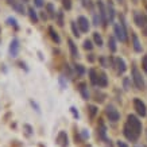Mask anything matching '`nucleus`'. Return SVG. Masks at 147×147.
Here are the masks:
<instances>
[{"instance_id": "f257e3e1", "label": "nucleus", "mask_w": 147, "mask_h": 147, "mask_svg": "<svg viewBox=\"0 0 147 147\" xmlns=\"http://www.w3.org/2000/svg\"><path fill=\"white\" fill-rule=\"evenodd\" d=\"M124 127H127L128 130H131L138 138L140 136V134H142V123H140V120L135 115H130L127 117V123Z\"/></svg>"}, {"instance_id": "f03ea898", "label": "nucleus", "mask_w": 147, "mask_h": 147, "mask_svg": "<svg viewBox=\"0 0 147 147\" xmlns=\"http://www.w3.org/2000/svg\"><path fill=\"white\" fill-rule=\"evenodd\" d=\"M115 35L120 42H127V31L122 23H116L115 24Z\"/></svg>"}, {"instance_id": "7ed1b4c3", "label": "nucleus", "mask_w": 147, "mask_h": 147, "mask_svg": "<svg viewBox=\"0 0 147 147\" xmlns=\"http://www.w3.org/2000/svg\"><path fill=\"white\" fill-rule=\"evenodd\" d=\"M132 78H134V82L136 85L138 89H143L144 88V81H143V77L140 74V72L138 70V68H132Z\"/></svg>"}, {"instance_id": "20e7f679", "label": "nucleus", "mask_w": 147, "mask_h": 147, "mask_svg": "<svg viewBox=\"0 0 147 147\" xmlns=\"http://www.w3.org/2000/svg\"><path fill=\"white\" fill-rule=\"evenodd\" d=\"M105 115L111 122H117L120 119V113L117 112V109H115L113 107H107L105 109Z\"/></svg>"}, {"instance_id": "39448f33", "label": "nucleus", "mask_w": 147, "mask_h": 147, "mask_svg": "<svg viewBox=\"0 0 147 147\" xmlns=\"http://www.w3.org/2000/svg\"><path fill=\"white\" fill-rule=\"evenodd\" d=\"M134 108L140 116H146V105L140 99H134Z\"/></svg>"}, {"instance_id": "423d86ee", "label": "nucleus", "mask_w": 147, "mask_h": 147, "mask_svg": "<svg viewBox=\"0 0 147 147\" xmlns=\"http://www.w3.org/2000/svg\"><path fill=\"white\" fill-rule=\"evenodd\" d=\"M134 19H135V23L142 28L143 26H144V23H146V21H147V16L144 15V14H142V12H135Z\"/></svg>"}, {"instance_id": "0eeeda50", "label": "nucleus", "mask_w": 147, "mask_h": 147, "mask_svg": "<svg viewBox=\"0 0 147 147\" xmlns=\"http://www.w3.org/2000/svg\"><path fill=\"white\" fill-rule=\"evenodd\" d=\"M8 4L18 12V14H24V7L21 1H16V0H8Z\"/></svg>"}, {"instance_id": "6e6552de", "label": "nucleus", "mask_w": 147, "mask_h": 147, "mask_svg": "<svg viewBox=\"0 0 147 147\" xmlns=\"http://www.w3.org/2000/svg\"><path fill=\"white\" fill-rule=\"evenodd\" d=\"M78 26H80L82 32H86V31L89 30V22H88V19H86L85 16H80L78 18Z\"/></svg>"}, {"instance_id": "1a4fd4ad", "label": "nucleus", "mask_w": 147, "mask_h": 147, "mask_svg": "<svg viewBox=\"0 0 147 147\" xmlns=\"http://www.w3.org/2000/svg\"><path fill=\"white\" fill-rule=\"evenodd\" d=\"M57 143L61 147H68V136H66V132L61 131L58 134V138H57Z\"/></svg>"}, {"instance_id": "9d476101", "label": "nucleus", "mask_w": 147, "mask_h": 147, "mask_svg": "<svg viewBox=\"0 0 147 147\" xmlns=\"http://www.w3.org/2000/svg\"><path fill=\"white\" fill-rule=\"evenodd\" d=\"M10 53H11V56H12V57L18 56V53H19V42H18V39H14V41L11 42Z\"/></svg>"}, {"instance_id": "9b49d317", "label": "nucleus", "mask_w": 147, "mask_h": 147, "mask_svg": "<svg viewBox=\"0 0 147 147\" xmlns=\"http://www.w3.org/2000/svg\"><path fill=\"white\" fill-rule=\"evenodd\" d=\"M107 84H108V80H107L105 73H99V74H97V82H96V85H99V86H107Z\"/></svg>"}, {"instance_id": "f8f14e48", "label": "nucleus", "mask_w": 147, "mask_h": 147, "mask_svg": "<svg viewBox=\"0 0 147 147\" xmlns=\"http://www.w3.org/2000/svg\"><path fill=\"white\" fill-rule=\"evenodd\" d=\"M132 46H134V50L135 51H142V45H140V42H139V39H138L136 34H134L132 32Z\"/></svg>"}, {"instance_id": "ddd939ff", "label": "nucleus", "mask_w": 147, "mask_h": 147, "mask_svg": "<svg viewBox=\"0 0 147 147\" xmlns=\"http://www.w3.org/2000/svg\"><path fill=\"white\" fill-rule=\"evenodd\" d=\"M115 62H116V66H117V72L119 73H124L126 72V64H124V61H123L122 58H116Z\"/></svg>"}, {"instance_id": "4468645a", "label": "nucleus", "mask_w": 147, "mask_h": 147, "mask_svg": "<svg viewBox=\"0 0 147 147\" xmlns=\"http://www.w3.org/2000/svg\"><path fill=\"white\" fill-rule=\"evenodd\" d=\"M99 5V10H100V15H101V19H103V23L107 24V18H105V8H104V4H103L101 1H99L97 3Z\"/></svg>"}, {"instance_id": "2eb2a0df", "label": "nucleus", "mask_w": 147, "mask_h": 147, "mask_svg": "<svg viewBox=\"0 0 147 147\" xmlns=\"http://www.w3.org/2000/svg\"><path fill=\"white\" fill-rule=\"evenodd\" d=\"M68 43H69V49H70L72 56L77 57V56H78V51H77V47H76V45H74V42L72 41V39H69V41H68Z\"/></svg>"}, {"instance_id": "dca6fc26", "label": "nucleus", "mask_w": 147, "mask_h": 147, "mask_svg": "<svg viewBox=\"0 0 147 147\" xmlns=\"http://www.w3.org/2000/svg\"><path fill=\"white\" fill-rule=\"evenodd\" d=\"M49 32H50V36L53 38V41H56L57 43H60V41H61V39H60L58 34L54 31V28H53V27H49Z\"/></svg>"}, {"instance_id": "f3484780", "label": "nucleus", "mask_w": 147, "mask_h": 147, "mask_svg": "<svg viewBox=\"0 0 147 147\" xmlns=\"http://www.w3.org/2000/svg\"><path fill=\"white\" fill-rule=\"evenodd\" d=\"M28 15H30V19L34 22V23H36V22H38V16H36V12L34 11V8H32V7H30V8H28Z\"/></svg>"}, {"instance_id": "a211bd4d", "label": "nucleus", "mask_w": 147, "mask_h": 147, "mask_svg": "<svg viewBox=\"0 0 147 147\" xmlns=\"http://www.w3.org/2000/svg\"><path fill=\"white\" fill-rule=\"evenodd\" d=\"M99 136L101 139H105V126L100 123V128H99Z\"/></svg>"}, {"instance_id": "6ab92c4d", "label": "nucleus", "mask_w": 147, "mask_h": 147, "mask_svg": "<svg viewBox=\"0 0 147 147\" xmlns=\"http://www.w3.org/2000/svg\"><path fill=\"white\" fill-rule=\"evenodd\" d=\"M89 74H91V81H92V84H95V85H96V82H97L96 70H95V69H91V70H89Z\"/></svg>"}, {"instance_id": "aec40b11", "label": "nucleus", "mask_w": 147, "mask_h": 147, "mask_svg": "<svg viewBox=\"0 0 147 147\" xmlns=\"http://www.w3.org/2000/svg\"><path fill=\"white\" fill-rule=\"evenodd\" d=\"M93 39L96 42V45H99V46L103 45V39H101V36L99 35V32H95V34H93Z\"/></svg>"}, {"instance_id": "412c9836", "label": "nucleus", "mask_w": 147, "mask_h": 147, "mask_svg": "<svg viewBox=\"0 0 147 147\" xmlns=\"http://www.w3.org/2000/svg\"><path fill=\"white\" fill-rule=\"evenodd\" d=\"M46 8H47V11H49V15H50V18H54V16H56V14H54V7H53V4H47V5H46Z\"/></svg>"}, {"instance_id": "4be33fe9", "label": "nucleus", "mask_w": 147, "mask_h": 147, "mask_svg": "<svg viewBox=\"0 0 147 147\" xmlns=\"http://www.w3.org/2000/svg\"><path fill=\"white\" fill-rule=\"evenodd\" d=\"M108 46H109L111 51L116 50V45H115V39H113V38H109V41H108Z\"/></svg>"}, {"instance_id": "5701e85b", "label": "nucleus", "mask_w": 147, "mask_h": 147, "mask_svg": "<svg viewBox=\"0 0 147 147\" xmlns=\"http://www.w3.org/2000/svg\"><path fill=\"white\" fill-rule=\"evenodd\" d=\"M62 5H64V8H66V10H70L72 8V0H62Z\"/></svg>"}, {"instance_id": "b1692460", "label": "nucleus", "mask_w": 147, "mask_h": 147, "mask_svg": "<svg viewBox=\"0 0 147 147\" xmlns=\"http://www.w3.org/2000/svg\"><path fill=\"white\" fill-rule=\"evenodd\" d=\"M80 91H81L84 99H88V93H86V91H85V84H84V82H81V84H80Z\"/></svg>"}, {"instance_id": "393cba45", "label": "nucleus", "mask_w": 147, "mask_h": 147, "mask_svg": "<svg viewBox=\"0 0 147 147\" xmlns=\"http://www.w3.org/2000/svg\"><path fill=\"white\" fill-rule=\"evenodd\" d=\"M142 69L144 70V73L147 74V56L143 57V60H142Z\"/></svg>"}, {"instance_id": "a878e982", "label": "nucleus", "mask_w": 147, "mask_h": 147, "mask_svg": "<svg viewBox=\"0 0 147 147\" xmlns=\"http://www.w3.org/2000/svg\"><path fill=\"white\" fill-rule=\"evenodd\" d=\"M72 30H73V35H74V36H78V35H80V34H78V30H77L76 23H74V22H72Z\"/></svg>"}, {"instance_id": "bb28decb", "label": "nucleus", "mask_w": 147, "mask_h": 147, "mask_svg": "<svg viewBox=\"0 0 147 147\" xmlns=\"http://www.w3.org/2000/svg\"><path fill=\"white\" fill-rule=\"evenodd\" d=\"M92 47H93V46H92V42L91 41H85V42H84V49H85V50H92Z\"/></svg>"}, {"instance_id": "cd10ccee", "label": "nucleus", "mask_w": 147, "mask_h": 147, "mask_svg": "<svg viewBox=\"0 0 147 147\" xmlns=\"http://www.w3.org/2000/svg\"><path fill=\"white\" fill-rule=\"evenodd\" d=\"M108 11H109V12H108V14H109V21H113V8H112V7H108Z\"/></svg>"}, {"instance_id": "c85d7f7f", "label": "nucleus", "mask_w": 147, "mask_h": 147, "mask_svg": "<svg viewBox=\"0 0 147 147\" xmlns=\"http://www.w3.org/2000/svg\"><path fill=\"white\" fill-rule=\"evenodd\" d=\"M89 112H91V116H95V115H96V107L91 105L89 107Z\"/></svg>"}, {"instance_id": "c756f323", "label": "nucleus", "mask_w": 147, "mask_h": 147, "mask_svg": "<svg viewBox=\"0 0 147 147\" xmlns=\"http://www.w3.org/2000/svg\"><path fill=\"white\" fill-rule=\"evenodd\" d=\"M76 69H77V72H78L80 74H82V73H84V68H82L81 65H76Z\"/></svg>"}, {"instance_id": "7c9ffc66", "label": "nucleus", "mask_w": 147, "mask_h": 147, "mask_svg": "<svg viewBox=\"0 0 147 147\" xmlns=\"http://www.w3.org/2000/svg\"><path fill=\"white\" fill-rule=\"evenodd\" d=\"M34 3H35L36 7H42L43 5V0H34Z\"/></svg>"}, {"instance_id": "2f4dec72", "label": "nucleus", "mask_w": 147, "mask_h": 147, "mask_svg": "<svg viewBox=\"0 0 147 147\" xmlns=\"http://www.w3.org/2000/svg\"><path fill=\"white\" fill-rule=\"evenodd\" d=\"M8 23H10V24H12L14 27H16V21H15V19H12V18H10V19H8Z\"/></svg>"}, {"instance_id": "473e14b6", "label": "nucleus", "mask_w": 147, "mask_h": 147, "mask_svg": "<svg viewBox=\"0 0 147 147\" xmlns=\"http://www.w3.org/2000/svg\"><path fill=\"white\" fill-rule=\"evenodd\" d=\"M70 111H72V113L74 115V117H78V112L76 111V108H70Z\"/></svg>"}, {"instance_id": "72a5a7b5", "label": "nucleus", "mask_w": 147, "mask_h": 147, "mask_svg": "<svg viewBox=\"0 0 147 147\" xmlns=\"http://www.w3.org/2000/svg\"><path fill=\"white\" fill-rule=\"evenodd\" d=\"M117 147H128V146H127L124 142H120V140H119V142H117Z\"/></svg>"}, {"instance_id": "f704fd0d", "label": "nucleus", "mask_w": 147, "mask_h": 147, "mask_svg": "<svg viewBox=\"0 0 147 147\" xmlns=\"http://www.w3.org/2000/svg\"><path fill=\"white\" fill-rule=\"evenodd\" d=\"M142 30H143V32L147 35V21H146V23H144V26L142 27Z\"/></svg>"}, {"instance_id": "c9c22d12", "label": "nucleus", "mask_w": 147, "mask_h": 147, "mask_svg": "<svg viewBox=\"0 0 147 147\" xmlns=\"http://www.w3.org/2000/svg\"><path fill=\"white\" fill-rule=\"evenodd\" d=\"M123 1H124V0H119V3H123Z\"/></svg>"}, {"instance_id": "e433bc0d", "label": "nucleus", "mask_w": 147, "mask_h": 147, "mask_svg": "<svg viewBox=\"0 0 147 147\" xmlns=\"http://www.w3.org/2000/svg\"><path fill=\"white\" fill-rule=\"evenodd\" d=\"M26 1H27V0H26Z\"/></svg>"}]
</instances>
